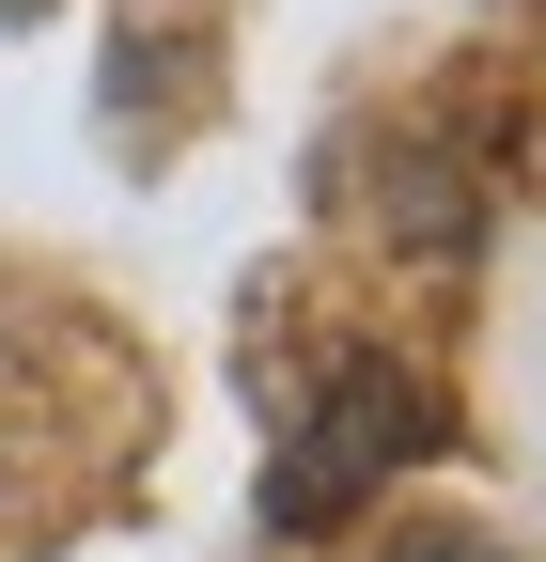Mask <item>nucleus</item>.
Masks as SVG:
<instances>
[{"label":"nucleus","instance_id":"7ed1b4c3","mask_svg":"<svg viewBox=\"0 0 546 562\" xmlns=\"http://www.w3.org/2000/svg\"><path fill=\"white\" fill-rule=\"evenodd\" d=\"M0 16H47V0H0Z\"/></svg>","mask_w":546,"mask_h":562},{"label":"nucleus","instance_id":"f257e3e1","mask_svg":"<svg viewBox=\"0 0 546 562\" xmlns=\"http://www.w3.org/2000/svg\"><path fill=\"white\" fill-rule=\"evenodd\" d=\"M422 438H437V391L406 375V360H344V375L312 391V422L282 438V469H265V531H297V547H312V531H344V516H360Z\"/></svg>","mask_w":546,"mask_h":562},{"label":"nucleus","instance_id":"f03ea898","mask_svg":"<svg viewBox=\"0 0 546 562\" xmlns=\"http://www.w3.org/2000/svg\"><path fill=\"white\" fill-rule=\"evenodd\" d=\"M390 562H500V547H468V531H406Z\"/></svg>","mask_w":546,"mask_h":562}]
</instances>
